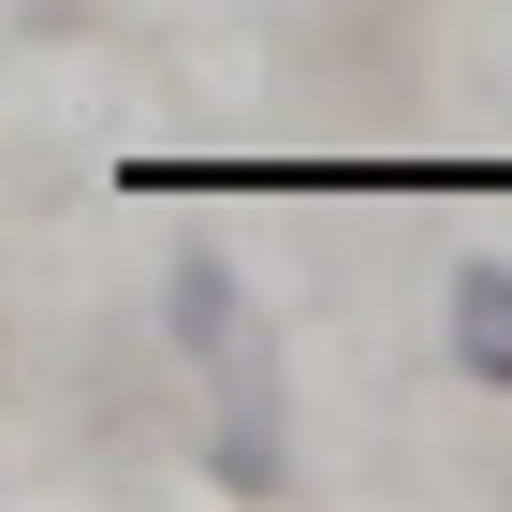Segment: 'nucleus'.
<instances>
[{"instance_id": "f03ea898", "label": "nucleus", "mask_w": 512, "mask_h": 512, "mask_svg": "<svg viewBox=\"0 0 512 512\" xmlns=\"http://www.w3.org/2000/svg\"><path fill=\"white\" fill-rule=\"evenodd\" d=\"M161 337H176V366H235V352H264V308H249V278L220 264V249H176L161 264Z\"/></svg>"}, {"instance_id": "f257e3e1", "label": "nucleus", "mask_w": 512, "mask_h": 512, "mask_svg": "<svg viewBox=\"0 0 512 512\" xmlns=\"http://www.w3.org/2000/svg\"><path fill=\"white\" fill-rule=\"evenodd\" d=\"M205 483L220 498H278L293 483V381H278V337L235 366H205Z\"/></svg>"}, {"instance_id": "7ed1b4c3", "label": "nucleus", "mask_w": 512, "mask_h": 512, "mask_svg": "<svg viewBox=\"0 0 512 512\" xmlns=\"http://www.w3.org/2000/svg\"><path fill=\"white\" fill-rule=\"evenodd\" d=\"M439 366L483 395H512V264L498 249H469V264L439 278Z\"/></svg>"}]
</instances>
